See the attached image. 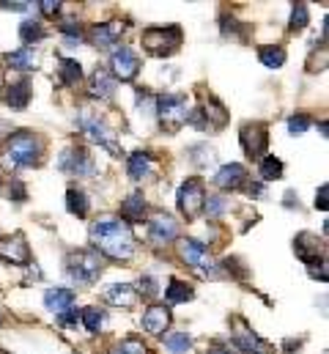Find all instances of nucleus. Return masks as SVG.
Listing matches in <instances>:
<instances>
[{
  "mask_svg": "<svg viewBox=\"0 0 329 354\" xmlns=\"http://www.w3.org/2000/svg\"><path fill=\"white\" fill-rule=\"evenodd\" d=\"M140 324H143V330H146L149 335H162L164 330H167V324H170V308H167V305H160V302L149 305V308L143 310Z\"/></svg>",
  "mask_w": 329,
  "mask_h": 354,
  "instance_id": "17",
  "label": "nucleus"
},
{
  "mask_svg": "<svg viewBox=\"0 0 329 354\" xmlns=\"http://www.w3.org/2000/svg\"><path fill=\"white\" fill-rule=\"evenodd\" d=\"M308 129H310V118H308L305 113H297V115L288 118V132H291V135H302V132H308Z\"/></svg>",
  "mask_w": 329,
  "mask_h": 354,
  "instance_id": "41",
  "label": "nucleus"
},
{
  "mask_svg": "<svg viewBox=\"0 0 329 354\" xmlns=\"http://www.w3.org/2000/svg\"><path fill=\"white\" fill-rule=\"evenodd\" d=\"M294 253H297L299 261H305V264L310 266V274L313 277L327 280V250H324V239H319L310 231H302L294 239Z\"/></svg>",
  "mask_w": 329,
  "mask_h": 354,
  "instance_id": "4",
  "label": "nucleus"
},
{
  "mask_svg": "<svg viewBox=\"0 0 329 354\" xmlns=\"http://www.w3.org/2000/svg\"><path fill=\"white\" fill-rule=\"evenodd\" d=\"M187 157H189L192 165H198V168H209V165H214V149H209V143L189 146V149H187Z\"/></svg>",
  "mask_w": 329,
  "mask_h": 354,
  "instance_id": "31",
  "label": "nucleus"
},
{
  "mask_svg": "<svg viewBox=\"0 0 329 354\" xmlns=\"http://www.w3.org/2000/svg\"><path fill=\"white\" fill-rule=\"evenodd\" d=\"M206 354H234V349H231L228 344H212Z\"/></svg>",
  "mask_w": 329,
  "mask_h": 354,
  "instance_id": "49",
  "label": "nucleus"
},
{
  "mask_svg": "<svg viewBox=\"0 0 329 354\" xmlns=\"http://www.w3.org/2000/svg\"><path fill=\"white\" fill-rule=\"evenodd\" d=\"M187 124L195 127V129H203V132H217L228 124V110L220 99L214 96H206L200 102V107H195L192 113H187Z\"/></svg>",
  "mask_w": 329,
  "mask_h": 354,
  "instance_id": "6",
  "label": "nucleus"
},
{
  "mask_svg": "<svg viewBox=\"0 0 329 354\" xmlns=\"http://www.w3.org/2000/svg\"><path fill=\"white\" fill-rule=\"evenodd\" d=\"M30 272H28V280H41V272H39V266L33 264V266H28Z\"/></svg>",
  "mask_w": 329,
  "mask_h": 354,
  "instance_id": "50",
  "label": "nucleus"
},
{
  "mask_svg": "<svg viewBox=\"0 0 329 354\" xmlns=\"http://www.w3.org/2000/svg\"><path fill=\"white\" fill-rule=\"evenodd\" d=\"M0 259L6 264L22 266L30 261V248H28V239L25 234H11V236H0Z\"/></svg>",
  "mask_w": 329,
  "mask_h": 354,
  "instance_id": "14",
  "label": "nucleus"
},
{
  "mask_svg": "<svg viewBox=\"0 0 329 354\" xmlns=\"http://www.w3.org/2000/svg\"><path fill=\"white\" fill-rule=\"evenodd\" d=\"M91 236L96 242V253L107 256L113 261H126L138 253V242L129 231V225L121 217L104 214L91 225Z\"/></svg>",
  "mask_w": 329,
  "mask_h": 354,
  "instance_id": "1",
  "label": "nucleus"
},
{
  "mask_svg": "<svg viewBox=\"0 0 329 354\" xmlns=\"http://www.w3.org/2000/svg\"><path fill=\"white\" fill-rule=\"evenodd\" d=\"M124 22L113 19V22H104V25H93L91 33H88V41L93 47H115V41L124 36Z\"/></svg>",
  "mask_w": 329,
  "mask_h": 354,
  "instance_id": "16",
  "label": "nucleus"
},
{
  "mask_svg": "<svg viewBox=\"0 0 329 354\" xmlns=\"http://www.w3.org/2000/svg\"><path fill=\"white\" fill-rule=\"evenodd\" d=\"M61 6H64V3H58V0H41V3H39V8H41L44 17H58V14H61Z\"/></svg>",
  "mask_w": 329,
  "mask_h": 354,
  "instance_id": "44",
  "label": "nucleus"
},
{
  "mask_svg": "<svg viewBox=\"0 0 329 354\" xmlns=\"http://www.w3.org/2000/svg\"><path fill=\"white\" fill-rule=\"evenodd\" d=\"M104 266L102 256L96 250H75L66 256V274L77 283V286H93L102 277Z\"/></svg>",
  "mask_w": 329,
  "mask_h": 354,
  "instance_id": "5",
  "label": "nucleus"
},
{
  "mask_svg": "<svg viewBox=\"0 0 329 354\" xmlns=\"http://www.w3.org/2000/svg\"><path fill=\"white\" fill-rule=\"evenodd\" d=\"M245 189L252 195V198H261L263 195V184L261 181H252V184H245Z\"/></svg>",
  "mask_w": 329,
  "mask_h": 354,
  "instance_id": "48",
  "label": "nucleus"
},
{
  "mask_svg": "<svg viewBox=\"0 0 329 354\" xmlns=\"http://www.w3.org/2000/svg\"><path fill=\"white\" fill-rule=\"evenodd\" d=\"M82 324H85V330L88 333H99L102 330V324H104V313L99 310V308H85L80 313Z\"/></svg>",
  "mask_w": 329,
  "mask_h": 354,
  "instance_id": "39",
  "label": "nucleus"
},
{
  "mask_svg": "<svg viewBox=\"0 0 329 354\" xmlns=\"http://www.w3.org/2000/svg\"><path fill=\"white\" fill-rule=\"evenodd\" d=\"M107 354H149V349H146V344L140 338H124V341H118Z\"/></svg>",
  "mask_w": 329,
  "mask_h": 354,
  "instance_id": "37",
  "label": "nucleus"
},
{
  "mask_svg": "<svg viewBox=\"0 0 329 354\" xmlns=\"http://www.w3.org/2000/svg\"><path fill=\"white\" fill-rule=\"evenodd\" d=\"M138 288L135 286H129V283H113L107 291H104V299L110 302V305H115V308H132L135 302H138Z\"/></svg>",
  "mask_w": 329,
  "mask_h": 354,
  "instance_id": "22",
  "label": "nucleus"
},
{
  "mask_svg": "<svg viewBox=\"0 0 329 354\" xmlns=\"http://www.w3.org/2000/svg\"><path fill=\"white\" fill-rule=\"evenodd\" d=\"M258 58L266 69H280L285 64V50L283 47H261L258 50Z\"/></svg>",
  "mask_w": 329,
  "mask_h": 354,
  "instance_id": "32",
  "label": "nucleus"
},
{
  "mask_svg": "<svg viewBox=\"0 0 329 354\" xmlns=\"http://www.w3.org/2000/svg\"><path fill=\"white\" fill-rule=\"evenodd\" d=\"M75 124H77V129H82L93 143H99V146H104L110 154H115V157H124V149L113 140V132L102 124V118L99 115H93L91 110H82L80 115L75 118Z\"/></svg>",
  "mask_w": 329,
  "mask_h": 354,
  "instance_id": "8",
  "label": "nucleus"
},
{
  "mask_svg": "<svg viewBox=\"0 0 329 354\" xmlns=\"http://www.w3.org/2000/svg\"><path fill=\"white\" fill-rule=\"evenodd\" d=\"M149 174H151V157L143 154V151H135L126 160V176L132 178V181H143Z\"/></svg>",
  "mask_w": 329,
  "mask_h": 354,
  "instance_id": "25",
  "label": "nucleus"
},
{
  "mask_svg": "<svg viewBox=\"0 0 329 354\" xmlns=\"http://www.w3.org/2000/svg\"><path fill=\"white\" fill-rule=\"evenodd\" d=\"M250 181L247 178V168L245 165H239V162H231V165H223L220 171H217V176H214V184L220 187V189H245V184Z\"/></svg>",
  "mask_w": 329,
  "mask_h": 354,
  "instance_id": "18",
  "label": "nucleus"
},
{
  "mask_svg": "<svg viewBox=\"0 0 329 354\" xmlns=\"http://www.w3.org/2000/svg\"><path fill=\"white\" fill-rule=\"evenodd\" d=\"M203 212H206L212 220H217V217H223V214L228 212V201H225L223 195H209V198L203 201Z\"/></svg>",
  "mask_w": 329,
  "mask_h": 354,
  "instance_id": "38",
  "label": "nucleus"
},
{
  "mask_svg": "<svg viewBox=\"0 0 329 354\" xmlns=\"http://www.w3.org/2000/svg\"><path fill=\"white\" fill-rule=\"evenodd\" d=\"M189 346H192V338H189L187 333H170V335L164 338V349L173 354H187Z\"/></svg>",
  "mask_w": 329,
  "mask_h": 354,
  "instance_id": "35",
  "label": "nucleus"
},
{
  "mask_svg": "<svg viewBox=\"0 0 329 354\" xmlns=\"http://www.w3.org/2000/svg\"><path fill=\"white\" fill-rule=\"evenodd\" d=\"M138 294H143V297L154 299V297L160 294V283H157L151 274H143V277H140V291H138Z\"/></svg>",
  "mask_w": 329,
  "mask_h": 354,
  "instance_id": "42",
  "label": "nucleus"
},
{
  "mask_svg": "<svg viewBox=\"0 0 329 354\" xmlns=\"http://www.w3.org/2000/svg\"><path fill=\"white\" fill-rule=\"evenodd\" d=\"M239 138H242V149H245V154L250 160L263 157L266 149H269V129L261 121H247L242 127V132H239Z\"/></svg>",
  "mask_w": 329,
  "mask_h": 354,
  "instance_id": "11",
  "label": "nucleus"
},
{
  "mask_svg": "<svg viewBox=\"0 0 329 354\" xmlns=\"http://www.w3.org/2000/svg\"><path fill=\"white\" fill-rule=\"evenodd\" d=\"M203 201H206V187L200 178H187L178 189V212L187 220H195L203 212Z\"/></svg>",
  "mask_w": 329,
  "mask_h": 354,
  "instance_id": "10",
  "label": "nucleus"
},
{
  "mask_svg": "<svg viewBox=\"0 0 329 354\" xmlns=\"http://www.w3.org/2000/svg\"><path fill=\"white\" fill-rule=\"evenodd\" d=\"M66 209H69V214H75V217L85 220V217H88V212H91L88 195H85L82 189H77V187H72V189L66 192Z\"/></svg>",
  "mask_w": 329,
  "mask_h": 354,
  "instance_id": "29",
  "label": "nucleus"
},
{
  "mask_svg": "<svg viewBox=\"0 0 329 354\" xmlns=\"http://www.w3.org/2000/svg\"><path fill=\"white\" fill-rule=\"evenodd\" d=\"M58 168L66 171V174H72V176H91L93 174V160H91V154L82 146H69L61 154Z\"/></svg>",
  "mask_w": 329,
  "mask_h": 354,
  "instance_id": "15",
  "label": "nucleus"
},
{
  "mask_svg": "<svg viewBox=\"0 0 329 354\" xmlns=\"http://www.w3.org/2000/svg\"><path fill=\"white\" fill-rule=\"evenodd\" d=\"M146 212H149V206H146L143 192H132V195H126V201L121 203V220H124L126 225L143 223V220H146Z\"/></svg>",
  "mask_w": 329,
  "mask_h": 354,
  "instance_id": "20",
  "label": "nucleus"
},
{
  "mask_svg": "<svg viewBox=\"0 0 329 354\" xmlns=\"http://www.w3.org/2000/svg\"><path fill=\"white\" fill-rule=\"evenodd\" d=\"M75 291H69V288H50V291H44V305L53 310V313H64V310H69V308H75Z\"/></svg>",
  "mask_w": 329,
  "mask_h": 354,
  "instance_id": "24",
  "label": "nucleus"
},
{
  "mask_svg": "<svg viewBox=\"0 0 329 354\" xmlns=\"http://www.w3.org/2000/svg\"><path fill=\"white\" fill-rule=\"evenodd\" d=\"M41 154H44V143L39 135L28 132V129H19L14 135H8V143H6V160L14 165V168H33L41 162Z\"/></svg>",
  "mask_w": 329,
  "mask_h": 354,
  "instance_id": "2",
  "label": "nucleus"
},
{
  "mask_svg": "<svg viewBox=\"0 0 329 354\" xmlns=\"http://www.w3.org/2000/svg\"><path fill=\"white\" fill-rule=\"evenodd\" d=\"M154 113H157L164 132H178L187 124V96H181V93H162V96H157Z\"/></svg>",
  "mask_w": 329,
  "mask_h": 354,
  "instance_id": "7",
  "label": "nucleus"
},
{
  "mask_svg": "<svg viewBox=\"0 0 329 354\" xmlns=\"http://www.w3.org/2000/svg\"><path fill=\"white\" fill-rule=\"evenodd\" d=\"M223 266L228 269V274H234V277H239V280H245V277H247V269H245V264H242L239 259H225V261H223Z\"/></svg>",
  "mask_w": 329,
  "mask_h": 354,
  "instance_id": "43",
  "label": "nucleus"
},
{
  "mask_svg": "<svg viewBox=\"0 0 329 354\" xmlns=\"http://www.w3.org/2000/svg\"><path fill=\"white\" fill-rule=\"evenodd\" d=\"M308 22H310V11H308V3H294V11H291V22H288L291 33H302V30L308 28Z\"/></svg>",
  "mask_w": 329,
  "mask_h": 354,
  "instance_id": "33",
  "label": "nucleus"
},
{
  "mask_svg": "<svg viewBox=\"0 0 329 354\" xmlns=\"http://www.w3.org/2000/svg\"><path fill=\"white\" fill-rule=\"evenodd\" d=\"M47 36V28L39 22V19H25L22 25H19V39L25 41V44H36V41H41Z\"/></svg>",
  "mask_w": 329,
  "mask_h": 354,
  "instance_id": "30",
  "label": "nucleus"
},
{
  "mask_svg": "<svg viewBox=\"0 0 329 354\" xmlns=\"http://www.w3.org/2000/svg\"><path fill=\"white\" fill-rule=\"evenodd\" d=\"M58 30H61L64 36H69V39H77V41L85 39V30H82V25L77 19H64V22L58 25Z\"/></svg>",
  "mask_w": 329,
  "mask_h": 354,
  "instance_id": "40",
  "label": "nucleus"
},
{
  "mask_svg": "<svg viewBox=\"0 0 329 354\" xmlns=\"http://www.w3.org/2000/svg\"><path fill=\"white\" fill-rule=\"evenodd\" d=\"M30 93H33V88H30V80H14V83H8V88H6V93H3V102L11 107V110H25L28 107V102H30Z\"/></svg>",
  "mask_w": 329,
  "mask_h": 354,
  "instance_id": "21",
  "label": "nucleus"
},
{
  "mask_svg": "<svg viewBox=\"0 0 329 354\" xmlns=\"http://www.w3.org/2000/svg\"><path fill=\"white\" fill-rule=\"evenodd\" d=\"M234 346L245 354H274V346L269 341H263L261 335L250 333V330H239L234 333Z\"/></svg>",
  "mask_w": 329,
  "mask_h": 354,
  "instance_id": "19",
  "label": "nucleus"
},
{
  "mask_svg": "<svg viewBox=\"0 0 329 354\" xmlns=\"http://www.w3.org/2000/svg\"><path fill=\"white\" fill-rule=\"evenodd\" d=\"M88 93L96 96V99H110V96L115 93V80H113V75L99 66V69L91 75V80H88Z\"/></svg>",
  "mask_w": 329,
  "mask_h": 354,
  "instance_id": "23",
  "label": "nucleus"
},
{
  "mask_svg": "<svg viewBox=\"0 0 329 354\" xmlns=\"http://www.w3.org/2000/svg\"><path fill=\"white\" fill-rule=\"evenodd\" d=\"M6 61H8L14 69H19V72H30V69L39 66V53L30 50V47H28V50H17V53H8Z\"/></svg>",
  "mask_w": 329,
  "mask_h": 354,
  "instance_id": "28",
  "label": "nucleus"
},
{
  "mask_svg": "<svg viewBox=\"0 0 329 354\" xmlns=\"http://www.w3.org/2000/svg\"><path fill=\"white\" fill-rule=\"evenodd\" d=\"M258 171H261V178H263V181H274V178L283 176V160H277V157H263Z\"/></svg>",
  "mask_w": 329,
  "mask_h": 354,
  "instance_id": "36",
  "label": "nucleus"
},
{
  "mask_svg": "<svg viewBox=\"0 0 329 354\" xmlns=\"http://www.w3.org/2000/svg\"><path fill=\"white\" fill-rule=\"evenodd\" d=\"M195 297V288L189 286V283H184V280H178V277H170V283H167V291H164V299L170 302V305H178V302H189Z\"/></svg>",
  "mask_w": 329,
  "mask_h": 354,
  "instance_id": "26",
  "label": "nucleus"
},
{
  "mask_svg": "<svg viewBox=\"0 0 329 354\" xmlns=\"http://www.w3.org/2000/svg\"><path fill=\"white\" fill-rule=\"evenodd\" d=\"M176 245H178L176 250H178V256H181V261H184V264L200 269V274H203V277H217V272H214L217 266L206 261V256H209V248H206L203 242H198V239L187 236V239H178Z\"/></svg>",
  "mask_w": 329,
  "mask_h": 354,
  "instance_id": "9",
  "label": "nucleus"
},
{
  "mask_svg": "<svg viewBox=\"0 0 329 354\" xmlns=\"http://www.w3.org/2000/svg\"><path fill=\"white\" fill-rule=\"evenodd\" d=\"M327 195H329V187L321 184V189L316 192V209H327Z\"/></svg>",
  "mask_w": 329,
  "mask_h": 354,
  "instance_id": "46",
  "label": "nucleus"
},
{
  "mask_svg": "<svg viewBox=\"0 0 329 354\" xmlns=\"http://www.w3.org/2000/svg\"><path fill=\"white\" fill-rule=\"evenodd\" d=\"M0 322H3V319H0Z\"/></svg>",
  "mask_w": 329,
  "mask_h": 354,
  "instance_id": "51",
  "label": "nucleus"
},
{
  "mask_svg": "<svg viewBox=\"0 0 329 354\" xmlns=\"http://www.w3.org/2000/svg\"><path fill=\"white\" fill-rule=\"evenodd\" d=\"M176 239H178V223L164 212H154L149 220V242L154 248H164Z\"/></svg>",
  "mask_w": 329,
  "mask_h": 354,
  "instance_id": "13",
  "label": "nucleus"
},
{
  "mask_svg": "<svg viewBox=\"0 0 329 354\" xmlns=\"http://www.w3.org/2000/svg\"><path fill=\"white\" fill-rule=\"evenodd\" d=\"M77 319H80V313H77L75 308H69V310H64V313H58V324H61V327H69V324H77Z\"/></svg>",
  "mask_w": 329,
  "mask_h": 354,
  "instance_id": "45",
  "label": "nucleus"
},
{
  "mask_svg": "<svg viewBox=\"0 0 329 354\" xmlns=\"http://www.w3.org/2000/svg\"><path fill=\"white\" fill-rule=\"evenodd\" d=\"M0 6H3V8H8V11H28V8H30V3H22V0H14V3L3 0Z\"/></svg>",
  "mask_w": 329,
  "mask_h": 354,
  "instance_id": "47",
  "label": "nucleus"
},
{
  "mask_svg": "<svg viewBox=\"0 0 329 354\" xmlns=\"http://www.w3.org/2000/svg\"><path fill=\"white\" fill-rule=\"evenodd\" d=\"M110 69H113V80H121V83H132L140 72V58L135 50L129 47H118L110 58Z\"/></svg>",
  "mask_w": 329,
  "mask_h": 354,
  "instance_id": "12",
  "label": "nucleus"
},
{
  "mask_svg": "<svg viewBox=\"0 0 329 354\" xmlns=\"http://www.w3.org/2000/svg\"><path fill=\"white\" fill-rule=\"evenodd\" d=\"M58 80H61L64 86H77L82 80L80 61H75V58H61V61H58Z\"/></svg>",
  "mask_w": 329,
  "mask_h": 354,
  "instance_id": "27",
  "label": "nucleus"
},
{
  "mask_svg": "<svg viewBox=\"0 0 329 354\" xmlns=\"http://www.w3.org/2000/svg\"><path fill=\"white\" fill-rule=\"evenodd\" d=\"M3 195H6L8 201H14V203H25V201H28V189H25V184H22L19 178H6Z\"/></svg>",
  "mask_w": 329,
  "mask_h": 354,
  "instance_id": "34",
  "label": "nucleus"
},
{
  "mask_svg": "<svg viewBox=\"0 0 329 354\" xmlns=\"http://www.w3.org/2000/svg\"><path fill=\"white\" fill-rule=\"evenodd\" d=\"M181 28L178 25H154L149 30H143V50L154 58H167L176 55L181 47Z\"/></svg>",
  "mask_w": 329,
  "mask_h": 354,
  "instance_id": "3",
  "label": "nucleus"
}]
</instances>
